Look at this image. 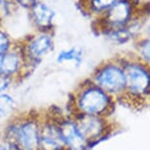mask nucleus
<instances>
[{
	"label": "nucleus",
	"instance_id": "nucleus-1",
	"mask_svg": "<svg viewBox=\"0 0 150 150\" xmlns=\"http://www.w3.org/2000/svg\"><path fill=\"white\" fill-rule=\"evenodd\" d=\"M116 101L92 83L89 79L83 81L70 94L67 112L76 116L111 117L115 111Z\"/></svg>",
	"mask_w": 150,
	"mask_h": 150
},
{
	"label": "nucleus",
	"instance_id": "nucleus-2",
	"mask_svg": "<svg viewBox=\"0 0 150 150\" xmlns=\"http://www.w3.org/2000/svg\"><path fill=\"white\" fill-rule=\"evenodd\" d=\"M39 110L21 111L5 122L0 138L15 150H39Z\"/></svg>",
	"mask_w": 150,
	"mask_h": 150
},
{
	"label": "nucleus",
	"instance_id": "nucleus-3",
	"mask_svg": "<svg viewBox=\"0 0 150 150\" xmlns=\"http://www.w3.org/2000/svg\"><path fill=\"white\" fill-rule=\"evenodd\" d=\"M126 76V92L121 103L128 106H140L150 95V66L140 58L119 59Z\"/></svg>",
	"mask_w": 150,
	"mask_h": 150
},
{
	"label": "nucleus",
	"instance_id": "nucleus-4",
	"mask_svg": "<svg viewBox=\"0 0 150 150\" xmlns=\"http://www.w3.org/2000/svg\"><path fill=\"white\" fill-rule=\"evenodd\" d=\"M88 79L111 96L116 102L123 100L126 92V76L119 59H112L101 63Z\"/></svg>",
	"mask_w": 150,
	"mask_h": 150
},
{
	"label": "nucleus",
	"instance_id": "nucleus-5",
	"mask_svg": "<svg viewBox=\"0 0 150 150\" xmlns=\"http://www.w3.org/2000/svg\"><path fill=\"white\" fill-rule=\"evenodd\" d=\"M28 69L32 73L54 49L52 32H36L18 41Z\"/></svg>",
	"mask_w": 150,
	"mask_h": 150
},
{
	"label": "nucleus",
	"instance_id": "nucleus-6",
	"mask_svg": "<svg viewBox=\"0 0 150 150\" xmlns=\"http://www.w3.org/2000/svg\"><path fill=\"white\" fill-rule=\"evenodd\" d=\"M60 111L57 107L39 110V150H67L59 128Z\"/></svg>",
	"mask_w": 150,
	"mask_h": 150
},
{
	"label": "nucleus",
	"instance_id": "nucleus-7",
	"mask_svg": "<svg viewBox=\"0 0 150 150\" xmlns=\"http://www.w3.org/2000/svg\"><path fill=\"white\" fill-rule=\"evenodd\" d=\"M74 119L90 147L107 139L117 131V126L110 117L76 116Z\"/></svg>",
	"mask_w": 150,
	"mask_h": 150
},
{
	"label": "nucleus",
	"instance_id": "nucleus-8",
	"mask_svg": "<svg viewBox=\"0 0 150 150\" xmlns=\"http://www.w3.org/2000/svg\"><path fill=\"white\" fill-rule=\"evenodd\" d=\"M132 0H119L118 2L102 13L98 20V30L107 33L126 29L129 26V23L134 21V10Z\"/></svg>",
	"mask_w": 150,
	"mask_h": 150
},
{
	"label": "nucleus",
	"instance_id": "nucleus-9",
	"mask_svg": "<svg viewBox=\"0 0 150 150\" xmlns=\"http://www.w3.org/2000/svg\"><path fill=\"white\" fill-rule=\"evenodd\" d=\"M30 74L32 73L28 69L18 42H14V45L8 51L0 54V75L13 79L18 83Z\"/></svg>",
	"mask_w": 150,
	"mask_h": 150
},
{
	"label": "nucleus",
	"instance_id": "nucleus-10",
	"mask_svg": "<svg viewBox=\"0 0 150 150\" xmlns=\"http://www.w3.org/2000/svg\"><path fill=\"white\" fill-rule=\"evenodd\" d=\"M59 128L67 150H89L91 148L84 139L74 117L68 113L60 111Z\"/></svg>",
	"mask_w": 150,
	"mask_h": 150
},
{
	"label": "nucleus",
	"instance_id": "nucleus-11",
	"mask_svg": "<svg viewBox=\"0 0 150 150\" xmlns=\"http://www.w3.org/2000/svg\"><path fill=\"white\" fill-rule=\"evenodd\" d=\"M30 18L36 32H52L55 12L47 4L38 2L30 8Z\"/></svg>",
	"mask_w": 150,
	"mask_h": 150
},
{
	"label": "nucleus",
	"instance_id": "nucleus-12",
	"mask_svg": "<svg viewBox=\"0 0 150 150\" xmlns=\"http://www.w3.org/2000/svg\"><path fill=\"white\" fill-rule=\"evenodd\" d=\"M17 107L16 99L10 92L0 94V121H7L17 114L19 112Z\"/></svg>",
	"mask_w": 150,
	"mask_h": 150
},
{
	"label": "nucleus",
	"instance_id": "nucleus-13",
	"mask_svg": "<svg viewBox=\"0 0 150 150\" xmlns=\"http://www.w3.org/2000/svg\"><path fill=\"white\" fill-rule=\"evenodd\" d=\"M83 59V51L80 47L74 46L68 49H63L57 54L56 61L59 64L73 63L76 66H79Z\"/></svg>",
	"mask_w": 150,
	"mask_h": 150
},
{
	"label": "nucleus",
	"instance_id": "nucleus-14",
	"mask_svg": "<svg viewBox=\"0 0 150 150\" xmlns=\"http://www.w3.org/2000/svg\"><path fill=\"white\" fill-rule=\"evenodd\" d=\"M119 0H90L89 10L96 14H102Z\"/></svg>",
	"mask_w": 150,
	"mask_h": 150
},
{
	"label": "nucleus",
	"instance_id": "nucleus-15",
	"mask_svg": "<svg viewBox=\"0 0 150 150\" xmlns=\"http://www.w3.org/2000/svg\"><path fill=\"white\" fill-rule=\"evenodd\" d=\"M137 50L139 58L150 66V38L142 39L137 44Z\"/></svg>",
	"mask_w": 150,
	"mask_h": 150
},
{
	"label": "nucleus",
	"instance_id": "nucleus-16",
	"mask_svg": "<svg viewBox=\"0 0 150 150\" xmlns=\"http://www.w3.org/2000/svg\"><path fill=\"white\" fill-rule=\"evenodd\" d=\"M16 5L14 0H0V21L11 15Z\"/></svg>",
	"mask_w": 150,
	"mask_h": 150
},
{
	"label": "nucleus",
	"instance_id": "nucleus-17",
	"mask_svg": "<svg viewBox=\"0 0 150 150\" xmlns=\"http://www.w3.org/2000/svg\"><path fill=\"white\" fill-rule=\"evenodd\" d=\"M14 45V41L3 29L0 28V54L8 51Z\"/></svg>",
	"mask_w": 150,
	"mask_h": 150
},
{
	"label": "nucleus",
	"instance_id": "nucleus-18",
	"mask_svg": "<svg viewBox=\"0 0 150 150\" xmlns=\"http://www.w3.org/2000/svg\"><path fill=\"white\" fill-rule=\"evenodd\" d=\"M16 84V81L9 77L0 75V94L10 92V89Z\"/></svg>",
	"mask_w": 150,
	"mask_h": 150
},
{
	"label": "nucleus",
	"instance_id": "nucleus-19",
	"mask_svg": "<svg viewBox=\"0 0 150 150\" xmlns=\"http://www.w3.org/2000/svg\"><path fill=\"white\" fill-rule=\"evenodd\" d=\"M14 2L17 5H20V6L27 8V9H30L33 5L39 2V0H14Z\"/></svg>",
	"mask_w": 150,
	"mask_h": 150
},
{
	"label": "nucleus",
	"instance_id": "nucleus-20",
	"mask_svg": "<svg viewBox=\"0 0 150 150\" xmlns=\"http://www.w3.org/2000/svg\"><path fill=\"white\" fill-rule=\"evenodd\" d=\"M0 150H15L12 146H10L9 144L5 142L4 140H2L0 138Z\"/></svg>",
	"mask_w": 150,
	"mask_h": 150
}]
</instances>
